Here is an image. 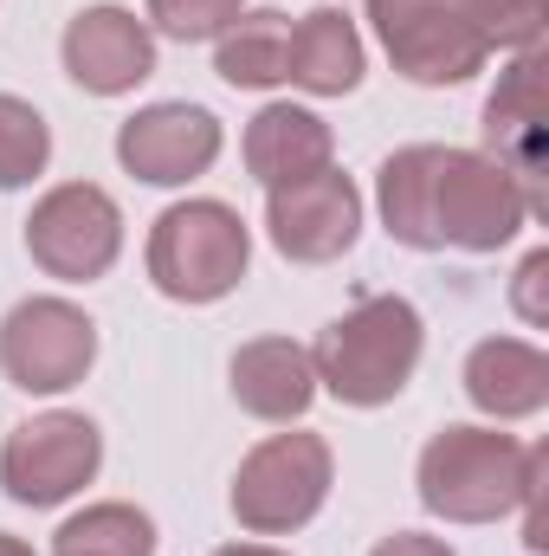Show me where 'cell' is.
<instances>
[{"instance_id":"obj_1","label":"cell","mask_w":549,"mask_h":556,"mask_svg":"<svg viewBox=\"0 0 549 556\" xmlns=\"http://www.w3.org/2000/svg\"><path fill=\"white\" fill-rule=\"evenodd\" d=\"M382 227L413 253H498L524 233L531 201L485 149L408 142L375 168Z\"/></svg>"},{"instance_id":"obj_2","label":"cell","mask_w":549,"mask_h":556,"mask_svg":"<svg viewBox=\"0 0 549 556\" xmlns=\"http://www.w3.org/2000/svg\"><path fill=\"white\" fill-rule=\"evenodd\" d=\"M549 472V453L544 446H524L518 433H498L491 427H439L426 446H420V505L446 525H498L524 505L531 479Z\"/></svg>"},{"instance_id":"obj_3","label":"cell","mask_w":549,"mask_h":556,"mask_svg":"<svg viewBox=\"0 0 549 556\" xmlns=\"http://www.w3.org/2000/svg\"><path fill=\"white\" fill-rule=\"evenodd\" d=\"M426 350V324L401 291H375L362 304H349L317 343H310V369L317 389L336 395L343 408H388L420 369Z\"/></svg>"},{"instance_id":"obj_4","label":"cell","mask_w":549,"mask_h":556,"mask_svg":"<svg viewBox=\"0 0 549 556\" xmlns=\"http://www.w3.org/2000/svg\"><path fill=\"white\" fill-rule=\"evenodd\" d=\"M149 285L175 304H220L227 291H240V278L253 266V233L240 220V207L194 194L155 214L149 227Z\"/></svg>"},{"instance_id":"obj_5","label":"cell","mask_w":549,"mask_h":556,"mask_svg":"<svg viewBox=\"0 0 549 556\" xmlns=\"http://www.w3.org/2000/svg\"><path fill=\"white\" fill-rule=\"evenodd\" d=\"M330 485H336V453H330L323 433H272L240 459L227 505H233L240 531L291 538L323 511Z\"/></svg>"},{"instance_id":"obj_6","label":"cell","mask_w":549,"mask_h":556,"mask_svg":"<svg viewBox=\"0 0 549 556\" xmlns=\"http://www.w3.org/2000/svg\"><path fill=\"white\" fill-rule=\"evenodd\" d=\"M369 26L408 85H465L485 72L491 39L465 0H369Z\"/></svg>"},{"instance_id":"obj_7","label":"cell","mask_w":549,"mask_h":556,"mask_svg":"<svg viewBox=\"0 0 549 556\" xmlns=\"http://www.w3.org/2000/svg\"><path fill=\"white\" fill-rule=\"evenodd\" d=\"M98 363V324L72 298H20L0 317V376L20 395H65Z\"/></svg>"},{"instance_id":"obj_8","label":"cell","mask_w":549,"mask_h":556,"mask_svg":"<svg viewBox=\"0 0 549 556\" xmlns=\"http://www.w3.org/2000/svg\"><path fill=\"white\" fill-rule=\"evenodd\" d=\"M26 253H33V266L46 278L91 285L124 253V207L98 181H59L26 214Z\"/></svg>"},{"instance_id":"obj_9","label":"cell","mask_w":549,"mask_h":556,"mask_svg":"<svg viewBox=\"0 0 549 556\" xmlns=\"http://www.w3.org/2000/svg\"><path fill=\"white\" fill-rule=\"evenodd\" d=\"M104 466V433L91 415H72V408H52V415L20 420L0 446V485L13 505H33V511H52L65 498H78Z\"/></svg>"},{"instance_id":"obj_10","label":"cell","mask_w":549,"mask_h":556,"mask_svg":"<svg viewBox=\"0 0 549 556\" xmlns=\"http://www.w3.org/2000/svg\"><path fill=\"white\" fill-rule=\"evenodd\" d=\"M266 233L291 266H330L362 233V188L336 162L304 181L266 188Z\"/></svg>"},{"instance_id":"obj_11","label":"cell","mask_w":549,"mask_h":556,"mask_svg":"<svg viewBox=\"0 0 549 556\" xmlns=\"http://www.w3.org/2000/svg\"><path fill=\"white\" fill-rule=\"evenodd\" d=\"M220 142L227 130L207 104L168 98V104H142L137 117L117 124V162L149 188H188L194 175L220 162Z\"/></svg>"},{"instance_id":"obj_12","label":"cell","mask_w":549,"mask_h":556,"mask_svg":"<svg viewBox=\"0 0 549 556\" xmlns=\"http://www.w3.org/2000/svg\"><path fill=\"white\" fill-rule=\"evenodd\" d=\"M485 155L511 168V181L531 201V220L544 214V162H549V124H544V52H518L498 72V91L485 98Z\"/></svg>"},{"instance_id":"obj_13","label":"cell","mask_w":549,"mask_h":556,"mask_svg":"<svg viewBox=\"0 0 549 556\" xmlns=\"http://www.w3.org/2000/svg\"><path fill=\"white\" fill-rule=\"evenodd\" d=\"M59 59H65V78L91 98H124L137 91L142 78L155 72V33L149 20H137L130 7H85L72 13L65 39H59Z\"/></svg>"},{"instance_id":"obj_14","label":"cell","mask_w":549,"mask_h":556,"mask_svg":"<svg viewBox=\"0 0 549 556\" xmlns=\"http://www.w3.org/2000/svg\"><path fill=\"white\" fill-rule=\"evenodd\" d=\"M227 389H233V402H240L253 420L291 427V420H304V408L317 402L310 350L291 343V337H253V343L233 350V363H227Z\"/></svg>"},{"instance_id":"obj_15","label":"cell","mask_w":549,"mask_h":556,"mask_svg":"<svg viewBox=\"0 0 549 556\" xmlns=\"http://www.w3.org/2000/svg\"><path fill=\"white\" fill-rule=\"evenodd\" d=\"M465 402L485 420H531L549 408V356L524 337H485L465 356Z\"/></svg>"},{"instance_id":"obj_16","label":"cell","mask_w":549,"mask_h":556,"mask_svg":"<svg viewBox=\"0 0 549 556\" xmlns=\"http://www.w3.org/2000/svg\"><path fill=\"white\" fill-rule=\"evenodd\" d=\"M369 72L362 33L343 7H310L291 26V52H284V85L310 91V98H349Z\"/></svg>"},{"instance_id":"obj_17","label":"cell","mask_w":549,"mask_h":556,"mask_svg":"<svg viewBox=\"0 0 549 556\" xmlns=\"http://www.w3.org/2000/svg\"><path fill=\"white\" fill-rule=\"evenodd\" d=\"M246 168H253V181L259 188H284V181H304V175H317V168H330V155H336V137H330V124L317 117V111H304V104H266L253 124H246Z\"/></svg>"},{"instance_id":"obj_18","label":"cell","mask_w":549,"mask_h":556,"mask_svg":"<svg viewBox=\"0 0 549 556\" xmlns=\"http://www.w3.org/2000/svg\"><path fill=\"white\" fill-rule=\"evenodd\" d=\"M284 52H291V20L278 7H253L214 39V72L233 91H272L284 85Z\"/></svg>"},{"instance_id":"obj_19","label":"cell","mask_w":549,"mask_h":556,"mask_svg":"<svg viewBox=\"0 0 549 556\" xmlns=\"http://www.w3.org/2000/svg\"><path fill=\"white\" fill-rule=\"evenodd\" d=\"M52 556H155V518L124 498L85 505L52 531Z\"/></svg>"},{"instance_id":"obj_20","label":"cell","mask_w":549,"mask_h":556,"mask_svg":"<svg viewBox=\"0 0 549 556\" xmlns=\"http://www.w3.org/2000/svg\"><path fill=\"white\" fill-rule=\"evenodd\" d=\"M46 162H52V124L26 98L0 91V194L33 188L46 175Z\"/></svg>"},{"instance_id":"obj_21","label":"cell","mask_w":549,"mask_h":556,"mask_svg":"<svg viewBox=\"0 0 549 556\" xmlns=\"http://www.w3.org/2000/svg\"><path fill=\"white\" fill-rule=\"evenodd\" d=\"M240 13H246V0H149V7H142L149 33H155V39H181V46L220 39Z\"/></svg>"},{"instance_id":"obj_22","label":"cell","mask_w":549,"mask_h":556,"mask_svg":"<svg viewBox=\"0 0 549 556\" xmlns=\"http://www.w3.org/2000/svg\"><path fill=\"white\" fill-rule=\"evenodd\" d=\"M544 291H549V253L537 247V253L518 266V278H511V304H518V317H524V324H537V330L549 324V298H544Z\"/></svg>"},{"instance_id":"obj_23","label":"cell","mask_w":549,"mask_h":556,"mask_svg":"<svg viewBox=\"0 0 549 556\" xmlns=\"http://www.w3.org/2000/svg\"><path fill=\"white\" fill-rule=\"evenodd\" d=\"M369 556H459L446 538H426V531H395V538H382Z\"/></svg>"},{"instance_id":"obj_24","label":"cell","mask_w":549,"mask_h":556,"mask_svg":"<svg viewBox=\"0 0 549 556\" xmlns=\"http://www.w3.org/2000/svg\"><path fill=\"white\" fill-rule=\"evenodd\" d=\"M214 556H291V551H272V544H227V551Z\"/></svg>"},{"instance_id":"obj_25","label":"cell","mask_w":549,"mask_h":556,"mask_svg":"<svg viewBox=\"0 0 549 556\" xmlns=\"http://www.w3.org/2000/svg\"><path fill=\"white\" fill-rule=\"evenodd\" d=\"M0 556H33V544H26V538H7V531H0Z\"/></svg>"},{"instance_id":"obj_26","label":"cell","mask_w":549,"mask_h":556,"mask_svg":"<svg viewBox=\"0 0 549 556\" xmlns=\"http://www.w3.org/2000/svg\"><path fill=\"white\" fill-rule=\"evenodd\" d=\"M465 7H472V20H478V26H485V13H491V7H498V0H465Z\"/></svg>"}]
</instances>
